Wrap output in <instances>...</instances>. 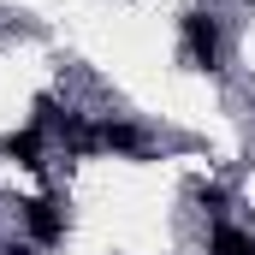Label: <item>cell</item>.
I'll list each match as a JSON object with an SVG mask.
<instances>
[{
    "mask_svg": "<svg viewBox=\"0 0 255 255\" xmlns=\"http://www.w3.org/2000/svg\"><path fill=\"white\" fill-rule=\"evenodd\" d=\"M0 255H36V244H30V238H6V244H0Z\"/></svg>",
    "mask_w": 255,
    "mask_h": 255,
    "instance_id": "8992f818",
    "label": "cell"
},
{
    "mask_svg": "<svg viewBox=\"0 0 255 255\" xmlns=\"http://www.w3.org/2000/svg\"><path fill=\"white\" fill-rule=\"evenodd\" d=\"M208 255H255V232H244L238 220H214V232H208Z\"/></svg>",
    "mask_w": 255,
    "mask_h": 255,
    "instance_id": "5b68a950",
    "label": "cell"
},
{
    "mask_svg": "<svg viewBox=\"0 0 255 255\" xmlns=\"http://www.w3.org/2000/svg\"><path fill=\"white\" fill-rule=\"evenodd\" d=\"M95 148H107V154H142L148 130L130 125V119H95Z\"/></svg>",
    "mask_w": 255,
    "mask_h": 255,
    "instance_id": "3957f363",
    "label": "cell"
},
{
    "mask_svg": "<svg viewBox=\"0 0 255 255\" xmlns=\"http://www.w3.org/2000/svg\"><path fill=\"white\" fill-rule=\"evenodd\" d=\"M178 42H184V60L196 71H220L226 65V24L208 12V6H190L178 18Z\"/></svg>",
    "mask_w": 255,
    "mask_h": 255,
    "instance_id": "6da1fadb",
    "label": "cell"
},
{
    "mask_svg": "<svg viewBox=\"0 0 255 255\" xmlns=\"http://www.w3.org/2000/svg\"><path fill=\"white\" fill-rule=\"evenodd\" d=\"M0 154H6V160H18V166H48V130H42V125L12 130V136L0 142Z\"/></svg>",
    "mask_w": 255,
    "mask_h": 255,
    "instance_id": "277c9868",
    "label": "cell"
},
{
    "mask_svg": "<svg viewBox=\"0 0 255 255\" xmlns=\"http://www.w3.org/2000/svg\"><path fill=\"white\" fill-rule=\"evenodd\" d=\"M24 232H30V244L42 250V244H60L65 238V208L54 196H36V202H24Z\"/></svg>",
    "mask_w": 255,
    "mask_h": 255,
    "instance_id": "7a4b0ae2",
    "label": "cell"
}]
</instances>
